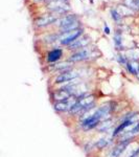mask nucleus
Here are the masks:
<instances>
[{
    "label": "nucleus",
    "mask_w": 139,
    "mask_h": 157,
    "mask_svg": "<svg viewBox=\"0 0 139 157\" xmlns=\"http://www.w3.org/2000/svg\"><path fill=\"white\" fill-rule=\"evenodd\" d=\"M116 60H117V62L119 63L120 65H122V66H126V65H127V63L129 62V61L127 60V57H125V56H121V55L116 56Z\"/></svg>",
    "instance_id": "obj_17"
},
{
    "label": "nucleus",
    "mask_w": 139,
    "mask_h": 157,
    "mask_svg": "<svg viewBox=\"0 0 139 157\" xmlns=\"http://www.w3.org/2000/svg\"><path fill=\"white\" fill-rule=\"evenodd\" d=\"M72 95L68 92L67 90L63 89L62 87L58 88L57 90H54L51 94V98H52V101L54 102H61V101H65V100H68L69 98H71Z\"/></svg>",
    "instance_id": "obj_9"
},
{
    "label": "nucleus",
    "mask_w": 139,
    "mask_h": 157,
    "mask_svg": "<svg viewBox=\"0 0 139 157\" xmlns=\"http://www.w3.org/2000/svg\"><path fill=\"white\" fill-rule=\"evenodd\" d=\"M116 121H115V118L113 117H110V118H108V120H106V121H102V123L98 125V127L95 129V130L97 131L98 133H108V132H112L113 131V129H114L116 127Z\"/></svg>",
    "instance_id": "obj_7"
},
{
    "label": "nucleus",
    "mask_w": 139,
    "mask_h": 157,
    "mask_svg": "<svg viewBox=\"0 0 139 157\" xmlns=\"http://www.w3.org/2000/svg\"><path fill=\"white\" fill-rule=\"evenodd\" d=\"M75 101H77V98L71 97V98H68V100L52 103V107H54V110L55 112L59 113V114H62V113H68L73 106V104L75 103Z\"/></svg>",
    "instance_id": "obj_4"
},
{
    "label": "nucleus",
    "mask_w": 139,
    "mask_h": 157,
    "mask_svg": "<svg viewBox=\"0 0 139 157\" xmlns=\"http://www.w3.org/2000/svg\"><path fill=\"white\" fill-rule=\"evenodd\" d=\"M125 4L126 6H128L130 10H132V11H138L139 10V6L137 4V2H136V0H125Z\"/></svg>",
    "instance_id": "obj_15"
},
{
    "label": "nucleus",
    "mask_w": 139,
    "mask_h": 157,
    "mask_svg": "<svg viewBox=\"0 0 139 157\" xmlns=\"http://www.w3.org/2000/svg\"><path fill=\"white\" fill-rule=\"evenodd\" d=\"M133 143L131 139H123V140H118L113 147L110 148L108 157H122L123 153L128 149V147Z\"/></svg>",
    "instance_id": "obj_2"
},
{
    "label": "nucleus",
    "mask_w": 139,
    "mask_h": 157,
    "mask_svg": "<svg viewBox=\"0 0 139 157\" xmlns=\"http://www.w3.org/2000/svg\"><path fill=\"white\" fill-rule=\"evenodd\" d=\"M103 30H105V34L106 35H109L110 34V29L108 27L107 24H105V29H103Z\"/></svg>",
    "instance_id": "obj_18"
},
{
    "label": "nucleus",
    "mask_w": 139,
    "mask_h": 157,
    "mask_svg": "<svg viewBox=\"0 0 139 157\" xmlns=\"http://www.w3.org/2000/svg\"><path fill=\"white\" fill-rule=\"evenodd\" d=\"M92 58V52H90L87 47L82 48L80 50H77L75 52L68 58V62L70 63H77V62H83V61L90 60Z\"/></svg>",
    "instance_id": "obj_6"
},
{
    "label": "nucleus",
    "mask_w": 139,
    "mask_h": 157,
    "mask_svg": "<svg viewBox=\"0 0 139 157\" xmlns=\"http://www.w3.org/2000/svg\"><path fill=\"white\" fill-rule=\"evenodd\" d=\"M114 44H115V48L117 50H123L122 40H121V34H120L119 30H116V33H115Z\"/></svg>",
    "instance_id": "obj_14"
},
{
    "label": "nucleus",
    "mask_w": 139,
    "mask_h": 157,
    "mask_svg": "<svg viewBox=\"0 0 139 157\" xmlns=\"http://www.w3.org/2000/svg\"><path fill=\"white\" fill-rule=\"evenodd\" d=\"M55 21H58L55 16H54V15H46V16H43L41 18L38 19L36 24H37V26H39V27H44V26H47V25L54 23Z\"/></svg>",
    "instance_id": "obj_12"
},
{
    "label": "nucleus",
    "mask_w": 139,
    "mask_h": 157,
    "mask_svg": "<svg viewBox=\"0 0 139 157\" xmlns=\"http://www.w3.org/2000/svg\"><path fill=\"white\" fill-rule=\"evenodd\" d=\"M126 68H127L129 73L137 77V75L139 73V64L136 61H129L127 65H126Z\"/></svg>",
    "instance_id": "obj_13"
},
{
    "label": "nucleus",
    "mask_w": 139,
    "mask_h": 157,
    "mask_svg": "<svg viewBox=\"0 0 139 157\" xmlns=\"http://www.w3.org/2000/svg\"><path fill=\"white\" fill-rule=\"evenodd\" d=\"M136 2H137V4H138V6H139V0H136Z\"/></svg>",
    "instance_id": "obj_19"
},
{
    "label": "nucleus",
    "mask_w": 139,
    "mask_h": 157,
    "mask_svg": "<svg viewBox=\"0 0 139 157\" xmlns=\"http://www.w3.org/2000/svg\"><path fill=\"white\" fill-rule=\"evenodd\" d=\"M114 138L110 135V137H100L97 140L93 141V145H94V149H96L98 151H102L107 149L108 147H110L113 144Z\"/></svg>",
    "instance_id": "obj_8"
},
{
    "label": "nucleus",
    "mask_w": 139,
    "mask_h": 157,
    "mask_svg": "<svg viewBox=\"0 0 139 157\" xmlns=\"http://www.w3.org/2000/svg\"><path fill=\"white\" fill-rule=\"evenodd\" d=\"M58 26L60 29H62V33H67V32H71V30L77 29L79 26V20H77V16L74 15H68L65 16L63 18H61L60 20H58Z\"/></svg>",
    "instance_id": "obj_1"
},
{
    "label": "nucleus",
    "mask_w": 139,
    "mask_h": 157,
    "mask_svg": "<svg viewBox=\"0 0 139 157\" xmlns=\"http://www.w3.org/2000/svg\"><path fill=\"white\" fill-rule=\"evenodd\" d=\"M80 77L79 72L75 71V70H68V71L62 72L60 75H57V78H54V84L57 85H64L67 84V83L71 82V81H74L75 78H77Z\"/></svg>",
    "instance_id": "obj_5"
},
{
    "label": "nucleus",
    "mask_w": 139,
    "mask_h": 157,
    "mask_svg": "<svg viewBox=\"0 0 139 157\" xmlns=\"http://www.w3.org/2000/svg\"><path fill=\"white\" fill-rule=\"evenodd\" d=\"M111 16H112V19L114 20L115 22H120L121 20V14L117 10H111Z\"/></svg>",
    "instance_id": "obj_16"
},
{
    "label": "nucleus",
    "mask_w": 139,
    "mask_h": 157,
    "mask_svg": "<svg viewBox=\"0 0 139 157\" xmlns=\"http://www.w3.org/2000/svg\"><path fill=\"white\" fill-rule=\"evenodd\" d=\"M62 57H63V50L61 48H54L47 52L46 60L48 63H55L58 61H60Z\"/></svg>",
    "instance_id": "obj_11"
},
{
    "label": "nucleus",
    "mask_w": 139,
    "mask_h": 157,
    "mask_svg": "<svg viewBox=\"0 0 139 157\" xmlns=\"http://www.w3.org/2000/svg\"><path fill=\"white\" fill-rule=\"evenodd\" d=\"M83 30L77 29L75 30H71V32H67V33H62V35L60 36L59 40L60 43L62 45L65 46H69L70 44H72L75 40H77L79 38L82 36Z\"/></svg>",
    "instance_id": "obj_3"
},
{
    "label": "nucleus",
    "mask_w": 139,
    "mask_h": 157,
    "mask_svg": "<svg viewBox=\"0 0 139 157\" xmlns=\"http://www.w3.org/2000/svg\"><path fill=\"white\" fill-rule=\"evenodd\" d=\"M90 40L88 37H80L77 40H75L74 42L72 43V44H70L68 47V49L70 50H77V49H82V48H85L86 46H87L88 44H89Z\"/></svg>",
    "instance_id": "obj_10"
}]
</instances>
